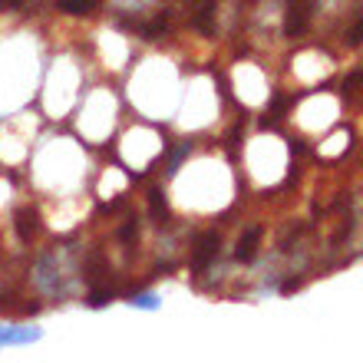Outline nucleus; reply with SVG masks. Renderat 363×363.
<instances>
[{"mask_svg": "<svg viewBox=\"0 0 363 363\" xmlns=\"http://www.w3.org/2000/svg\"><path fill=\"white\" fill-rule=\"evenodd\" d=\"M311 27V0H291L284 17V33L287 37H301Z\"/></svg>", "mask_w": 363, "mask_h": 363, "instance_id": "f257e3e1", "label": "nucleus"}, {"mask_svg": "<svg viewBox=\"0 0 363 363\" xmlns=\"http://www.w3.org/2000/svg\"><path fill=\"white\" fill-rule=\"evenodd\" d=\"M218 248H221V238L215 235V231H208V235H201L199 245H195V255H191V264H195V271L208 268L211 261L218 258Z\"/></svg>", "mask_w": 363, "mask_h": 363, "instance_id": "f03ea898", "label": "nucleus"}, {"mask_svg": "<svg viewBox=\"0 0 363 363\" xmlns=\"http://www.w3.org/2000/svg\"><path fill=\"white\" fill-rule=\"evenodd\" d=\"M43 330L40 327H0V347H23L37 344Z\"/></svg>", "mask_w": 363, "mask_h": 363, "instance_id": "7ed1b4c3", "label": "nucleus"}, {"mask_svg": "<svg viewBox=\"0 0 363 363\" xmlns=\"http://www.w3.org/2000/svg\"><path fill=\"white\" fill-rule=\"evenodd\" d=\"M191 23H195L201 33L215 37V0H195V13H191Z\"/></svg>", "mask_w": 363, "mask_h": 363, "instance_id": "20e7f679", "label": "nucleus"}, {"mask_svg": "<svg viewBox=\"0 0 363 363\" xmlns=\"http://www.w3.org/2000/svg\"><path fill=\"white\" fill-rule=\"evenodd\" d=\"M258 238H261V228H248V235L238 241V261H251L255 258V248H258Z\"/></svg>", "mask_w": 363, "mask_h": 363, "instance_id": "39448f33", "label": "nucleus"}, {"mask_svg": "<svg viewBox=\"0 0 363 363\" xmlns=\"http://www.w3.org/2000/svg\"><path fill=\"white\" fill-rule=\"evenodd\" d=\"M17 228H20V238H23V241L33 238V231H37V215H33V211H20V215H17Z\"/></svg>", "mask_w": 363, "mask_h": 363, "instance_id": "423d86ee", "label": "nucleus"}, {"mask_svg": "<svg viewBox=\"0 0 363 363\" xmlns=\"http://www.w3.org/2000/svg\"><path fill=\"white\" fill-rule=\"evenodd\" d=\"M291 106V99L287 96H277L274 99V106L268 109V116H264V125H274V123H281V116H284V109Z\"/></svg>", "mask_w": 363, "mask_h": 363, "instance_id": "0eeeda50", "label": "nucleus"}, {"mask_svg": "<svg viewBox=\"0 0 363 363\" xmlns=\"http://www.w3.org/2000/svg\"><path fill=\"white\" fill-rule=\"evenodd\" d=\"M99 0H60V7L67 10V13H89Z\"/></svg>", "mask_w": 363, "mask_h": 363, "instance_id": "6e6552de", "label": "nucleus"}, {"mask_svg": "<svg viewBox=\"0 0 363 363\" xmlns=\"http://www.w3.org/2000/svg\"><path fill=\"white\" fill-rule=\"evenodd\" d=\"M129 304L139 307V311H155V307H159V297H155V294H135Z\"/></svg>", "mask_w": 363, "mask_h": 363, "instance_id": "1a4fd4ad", "label": "nucleus"}, {"mask_svg": "<svg viewBox=\"0 0 363 363\" xmlns=\"http://www.w3.org/2000/svg\"><path fill=\"white\" fill-rule=\"evenodd\" d=\"M363 89V69L360 73H350V77L344 79V96H357Z\"/></svg>", "mask_w": 363, "mask_h": 363, "instance_id": "9d476101", "label": "nucleus"}, {"mask_svg": "<svg viewBox=\"0 0 363 363\" xmlns=\"http://www.w3.org/2000/svg\"><path fill=\"white\" fill-rule=\"evenodd\" d=\"M347 43H350V47H360V43H363V17L357 20V27L347 33Z\"/></svg>", "mask_w": 363, "mask_h": 363, "instance_id": "9b49d317", "label": "nucleus"}, {"mask_svg": "<svg viewBox=\"0 0 363 363\" xmlns=\"http://www.w3.org/2000/svg\"><path fill=\"white\" fill-rule=\"evenodd\" d=\"M109 297H113V291H93V294H89V304H93V307H103Z\"/></svg>", "mask_w": 363, "mask_h": 363, "instance_id": "f8f14e48", "label": "nucleus"}, {"mask_svg": "<svg viewBox=\"0 0 363 363\" xmlns=\"http://www.w3.org/2000/svg\"><path fill=\"white\" fill-rule=\"evenodd\" d=\"M152 195V211L155 215H165V199H162V191H149Z\"/></svg>", "mask_w": 363, "mask_h": 363, "instance_id": "ddd939ff", "label": "nucleus"}, {"mask_svg": "<svg viewBox=\"0 0 363 363\" xmlns=\"http://www.w3.org/2000/svg\"><path fill=\"white\" fill-rule=\"evenodd\" d=\"M23 0H0V10H10V7H20Z\"/></svg>", "mask_w": 363, "mask_h": 363, "instance_id": "4468645a", "label": "nucleus"}]
</instances>
